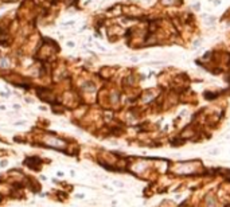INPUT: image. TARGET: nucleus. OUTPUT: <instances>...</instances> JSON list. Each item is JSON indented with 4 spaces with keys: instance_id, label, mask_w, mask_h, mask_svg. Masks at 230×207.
Here are the masks:
<instances>
[{
    "instance_id": "obj_1",
    "label": "nucleus",
    "mask_w": 230,
    "mask_h": 207,
    "mask_svg": "<svg viewBox=\"0 0 230 207\" xmlns=\"http://www.w3.org/2000/svg\"><path fill=\"white\" fill-rule=\"evenodd\" d=\"M8 65H10V63L7 62V59H5V58H3V59H0V66H3V67H7Z\"/></svg>"
}]
</instances>
